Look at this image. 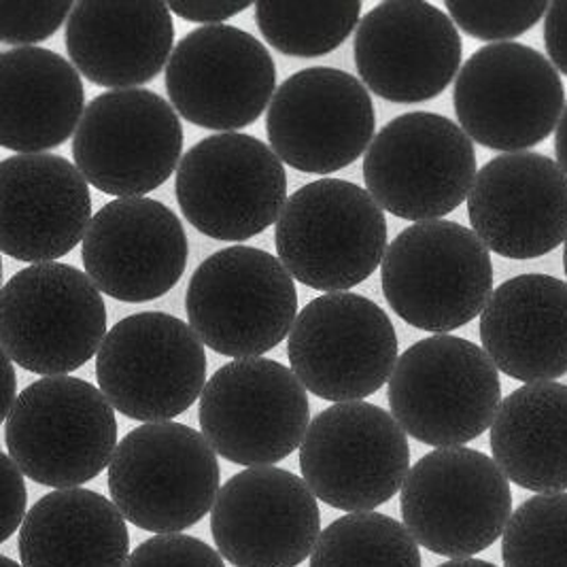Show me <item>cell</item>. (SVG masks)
Segmentation results:
<instances>
[{"mask_svg":"<svg viewBox=\"0 0 567 567\" xmlns=\"http://www.w3.org/2000/svg\"><path fill=\"white\" fill-rule=\"evenodd\" d=\"M210 534L230 566L298 567L321 538V513L305 478L275 465L247 467L219 491Z\"/></svg>","mask_w":567,"mask_h":567,"instance_id":"d6986e66","label":"cell"},{"mask_svg":"<svg viewBox=\"0 0 567 567\" xmlns=\"http://www.w3.org/2000/svg\"><path fill=\"white\" fill-rule=\"evenodd\" d=\"M192 330L210 351L256 360L291 334L298 291L281 259L236 245L205 259L185 296Z\"/></svg>","mask_w":567,"mask_h":567,"instance_id":"52a82bcc","label":"cell"},{"mask_svg":"<svg viewBox=\"0 0 567 567\" xmlns=\"http://www.w3.org/2000/svg\"><path fill=\"white\" fill-rule=\"evenodd\" d=\"M198 421L224 460L245 467L279 464L309 432V395L279 361L234 360L208 379Z\"/></svg>","mask_w":567,"mask_h":567,"instance_id":"9a60e30c","label":"cell"},{"mask_svg":"<svg viewBox=\"0 0 567 567\" xmlns=\"http://www.w3.org/2000/svg\"><path fill=\"white\" fill-rule=\"evenodd\" d=\"M544 45L553 66L567 78V2H550L544 18Z\"/></svg>","mask_w":567,"mask_h":567,"instance_id":"8d00e7d4","label":"cell"},{"mask_svg":"<svg viewBox=\"0 0 567 567\" xmlns=\"http://www.w3.org/2000/svg\"><path fill=\"white\" fill-rule=\"evenodd\" d=\"M400 513L419 546L470 559L504 536L513 516L511 481L481 451L436 449L411 467Z\"/></svg>","mask_w":567,"mask_h":567,"instance_id":"ba28073f","label":"cell"},{"mask_svg":"<svg viewBox=\"0 0 567 567\" xmlns=\"http://www.w3.org/2000/svg\"><path fill=\"white\" fill-rule=\"evenodd\" d=\"M361 83L389 103H425L462 71L464 43L453 20L430 2L389 0L361 18L355 34Z\"/></svg>","mask_w":567,"mask_h":567,"instance_id":"ffe728a7","label":"cell"},{"mask_svg":"<svg viewBox=\"0 0 567 567\" xmlns=\"http://www.w3.org/2000/svg\"><path fill=\"white\" fill-rule=\"evenodd\" d=\"M256 20L266 43L296 58L334 52L361 22V2H256Z\"/></svg>","mask_w":567,"mask_h":567,"instance_id":"f546056e","label":"cell"},{"mask_svg":"<svg viewBox=\"0 0 567 567\" xmlns=\"http://www.w3.org/2000/svg\"><path fill=\"white\" fill-rule=\"evenodd\" d=\"M300 470L317 499L342 513H374L411 474L406 432L388 411L342 402L310 421Z\"/></svg>","mask_w":567,"mask_h":567,"instance_id":"7c38bea8","label":"cell"},{"mask_svg":"<svg viewBox=\"0 0 567 567\" xmlns=\"http://www.w3.org/2000/svg\"><path fill=\"white\" fill-rule=\"evenodd\" d=\"M472 138L449 117L413 111L391 120L363 155L379 207L406 221H439L464 205L476 181Z\"/></svg>","mask_w":567,"mask_h":567,"instance_id":"9c48e42d","label":"cell"},{"mask_svg":"<svg viewBox=\"0 0 567 567\" xmlns=\"http://www.w3.org/2000/svg\"><path fill=\"white\" fill-rule=\"evenodd\" d=\"M504 567H567V493L525 499L502 536Z\"/></svg>","mask_w":567,"mask_h":567,"instance_id":"4dcf8cb0","label":"cell"},{"mask_svg":"<svg viewBox=\"0 0 567 567\" xmlns=\"http://www.w3.org/2000/svg\"><path fill=\"white\" fill-rule=\"evenodd\" d=\"M96 379L115 411L141 423H164L203 398L205 344L168 312H136L109 330L96 355Z\"/></svg>","mask_w":567,"mask_h":567,"instance_id":"30bf717a","label":"cell"},{"mask_svg":"<svg viewBox=\"0 0 567 567\" xmlns=\"http://www.w3.org/2000/svg\"><path fill=\"white\" fill-rule=\"evenodd\" d=\"M287 355L307 391L334 404L377 393L400 360L388 312L351 291L310 300L293 323Z\"/></svg>","mask_w":567,"mask_h":567,"instance_id":"5bb4252c","label":"cell"},{"mask_svg":"<svg viewBox=\"0 0 567 567\" xmlns=\"http://www.w3.org/2000/svg\"><path fill=\"white\" fill-rule=\"evenodd\" d=\"M189 256L179 217L152 198H115L92 219L83 266L120 302H152L179 284Z\"/></svg>","mask_w":567,"mask_h":567,"instance_id":"7402d4cb","label":"cell"},{"mask_svg":"<svg viewBox=\"0 0 567 567\" xmlns=\"http://www.w3.org/2000/svg\"><path fill=\"white\" fill-rule=\"evenodd\" d=\"M75 4L69 2H32L0 0V41L4 45L34 48L48 41L71 18Z\"/></svg>","mask_w":567,"mask_h":567,"instance_id":"d6a6232c","label":"cell"},{"mask_svg":"<svg viewBox=\"0 0 567 567\" xmlns=\"http://www.w3.org/2000/svg\"><path fill=\"white\" fill-rule=\"evenodd\" d=\"M555 154H557V164L567 175V104L566 111L561 115V122L555 130Z\"/></svg>","mask_w":567,"mask_h":567,"instance_id":"f35d334b","label":"cell"},{"mask_svg":"<svg viewBox=\"0 0 567 567\" xmlns=\"http://www.w3.org/2000/svg\"><path fill=\"white\" fill-rule=\"evenodd\" d=\"M126 567H226L219 550L185 534H162L141 542Z\"/></svg>","mask_w":567,"mask_h":567,"instance_id":"836d02e7","label":"cell"},{"mask_svg":"<svg viewBox=\"0 0 567 567\" xmlns=\"http://www.w3.org/2000/svg\"><path fill=\"white\" fill-rule=\"evenodd\" d=\"M106 334L103 293L75 266L32 264L0 293L4 358L43 379L69 377L96 358Z\"/></svg>","mask_w":567,"mask_h":567,"instance_id":"5b68a950","label":"cell"},{"mask_svg":"<svg viewBox=\"0 0 567 567\" xmlns=\"http://www.w3.org/2000/svg\"><path fill=\"white\" fill-rule=\"evenodd\" d=\"M467 217L493 254L542 258L567 240V175L546 155H497L476 175Z\"/></svg>","mask_w":567,"mask_h":567,"instance_id":"44dd1931","label":"cell"},{"mask_svg":"<svg viewBox=\"0 0 567 567\" xmlns=\"http://www.w3.org/2000/svg\"><path fill=\"white\" fill-rule=\"evenodd\" d=\"M548 2H457L446 0V13L467 37L487 43H511L536 27Z\"/></svg>","mask_w":567,"mask_h":567,"instance_id":"1f68e13d","label":"cell"},{"mask_svg":"<svg viewBox=\"0 0 567 567\" xmlns=\"http://www.w3.org/2000/svg\"><path fill=\"white\" fill-rule=\"evenodd\" d=\"M481 342L495 368L525 385L567 374V284L518 275L499 285L481 315Z\"/></svg>","mask_w":567,"mask_h":567,"instance_id":"d4e9b609","label":"cell"},{"mask_svg":"<svg viewBox=\"0 0 567 567\" xmlns=\"http://www.w3.org/2000/svg\"><path fill=\"white\" fill-rule=\"evenodd\" d=\"M79 71L60 53L22 48L0 58V145L18 155L55 150L85 113Z\"/></svg>","mask_w":567,"mask_h":567,"instance_id":"484cf974","label":"cell"},{"mask_svg":"<svg viewBox=\"0 0 567 567\" xmlns=\"http://www.w3.org/2000/svg\"><path fill=\"white\" fill-rule=\"evenodd\" d=\"M564 268H566V277H567V240H566V251H564Z\"/></svg>","mask_w":567,"mask_h":567,"instance_id":"b9f144b4","label":"cell"},{"mask_svg":"<svg viewBox=\"0 0 567 567\" xmlns=\"http://www.w3.org/2000/svg\"><path fill=\"white\" fill-rule=\"evenodd\" d=\"M175 192L198 233L230 243L268 230L289 200L279 155L238 132L207 136L183 155Z\"/></svg>","mask_w":567,"mask_h":567,"instance_id":"4fadbf2b","label":"cell"},{"mask_svg":"<svg viewBox=\"0 0 567 567\" xmlns=\"http://www.w3.org/2000/svg\"><path fill=\"white\" fill-rule=\"evenodd\" d=\"M0 481H2V520L0 540H9L27 518L28 491L22 470L9 455H0Z\"/></svg>","mask_w":567,"mask_h":567,"instance_id":"e575fe53","label":"cell"},{"mask_svg":"<svg viewBox=\"0 0 567 567\" xmlns=\"http://www.w3.org/2000/svg\"><path fill=\"white\" fill-rule=\"evenodd\" d=\"M310 567H423L419 544L404 523L379 513H353L330 523Z\"/></svg>","mask_w":567,"mask_h":567,"instance_id":"f1b7e54d","label":"cell"},{"mask_svg":"<svg viewBox=\"0 0 567 567\" xmlns=\"http://www.w3.org/2000/svg\"><path fill=\"white\" fill-rule=\"evenodd\" d=\"M383 296L409 326L449 334L474 321L493 296L485 243L455 221H423L398 234L381 264Z\"/></svg>","mask_w":567,"mask_h":567,"instance_id":"277c9868","label":"cell"},{"mask_svg":"<svg viewBox=\"0 0 567 567\" xmlns=\"http://www.w3.org/2000/svg\"><path fill=\"white\" fill-rule=\"evenodd\" d=\"M465 134L493 152H527L566 111V87L546 55L523 43H491L467 58L453 90Z\"/></svg>","mask_w":567,"mask_h":567,"instance_id":"8fae6325","label":"cell"},{"mask_svg":"<svg viewBox=\"0 0 567 567\" xmlns=\"http://www.w3.org/2000/svg\"><path fill=\"white\" fill-rule=\"evenodd\" d=\"M493 462L520 489L567 491V385L532 383L502 400L491 425Z\"/></svg>","mask_w":567,"mask_h":567,"instance_id":"83f0119b","label":"cell"},{"mask_svg":"<svg viewBox=\"0 0 567 567\" xmlns=\"http://www.w3.org/2000/svg\"><path fill=\"white\" fill-rule=\"evenodd\" d=\"M90 183L66 157L11 155L0 164V249L48 264L69 256L92 224Z\"/></svg>","mask_w":567,"mask_h":567,"instance_id":"603a6c76","label":"cell"},{"mask_svg":"<svg viewBox=\"0 0 567 567\" xmlns=\"http://www.w3.org/2000/svg\"><path fill=\"white\" fill-rule=\"evenodd\" d=\"M166 92L183 120L226 134L251 126L272 103L277 66L258 39L240 28H194L171 55Z\"/></svg>","mask_w":567,"mask_h":567,"instance_id":"e0dca14e","label":"cell"},{"mask_svg":"<svg viewBox=\"0 0 567 567\" xmlns=\"http://www.w3.org/2000/svg\"><path fill=\"white\" fill-rule=\"evenodd\" d=\"M377 113L360 79L330 66L305 69L279 85L268 115L270 150L300 173L332 175L365 155Z\"/></svg>","mask_w":567,"mask_h":567,"instance_id":"ac0fdd59","label":"cell"},{"mask_svg":"<svg viewBox=\"0 0 567 567\" xmlns=\"http://www.w3.org/2000/svg\"><path fill=\"white\" fill-rule=\"evenodd\" d=\"M254 7V2H228V0H177L168 2L171 13L177 18H183L185 22H196V24H208L217 27L234 16L243 13L245 9Z\"/></svg>","mask_w":567,"mask_h":567,"instance_id":"d590c367","label":"cell"},{"mask_svg":"<svg viewBox=\"0 0 567 567\" xmlns=\"http://www.w3.org/2000/svg\"><path fill=\"white\" fill-rule=\"evenodd\" d=\"M183 126L152 90H111L87 104L73 138L85 181L115 198H145L179 171Z\"/></svg>","mask_w":567,"mask_h":567,"instance_id":"2e32d148","label":"cell"},{"mask_svg":"<svg viewBox=\"0 0 567 567\" xmlns=\"http://www.w3.org/2000/svg\"><path fill=\"white\" fill-rule=\"evenodd\" d=\"M79 75L111 90H136L171 62L175 22L166 2H78L64 34Z\"/></svg>","mask_w":567,"mask_h":567,"instance_id":"cb8c5ba5","label":"cell"},{"mask_svg":"<svg viewBox=\"0 0 567 567\" xmlns=\"http://www.w3.org/2000/svg\"><path fill=\"white\" fill-rule=\"evenodd\" d=\"M0 567H24L22 564H18V561H13V559H9V557H0Z\"/></svg>","mask_w":567,"mask_h":567,"instance_id":"60d3db41","label":"cell"},{"mask_svg":"<svg viewBox=\"0 0 567 567\" xmlns=\"http://www.w3.org/2000/svg\"><path fill=\"white\" fill-rule=\"evenodd\" d=\"M277 256L293 281L340 293L363 284L388 254V219L368 189L319 179L293 192L275 230Z\"/></svg>","mask_w":567,"mask_h":567,"instance_id":"3957f363","label":"cell"},{"mask_svg":"<svg viewBox=\"0 0 567 567\" xmlns=\"http://www.w3.org/2000/svg\"><path fill=\"white\" fill-rule=\"evenodd\" d=\"M439 567H497L489 564V561H483V559H474V557H470V559H451V561H446V564H442Z\"/></svg>","mask_w":567,"mask_h":567,"instance_id":"ab89813d","label":"cell"},{"mask_svg":"<svg viewBox=\"0 0 567 567\" xmlns=\"http://www.w3.org/2000/svg\"><path fill=\"white\" fill-rule=\"evenodd\" d=\"M24 567H126V516L101 493L58 489L28 511L20 527Z\"/></svg>","mask_w":567,"mask_h":567,"instance_id":"4316f807","label":"cell"},{"mask_svg":"<svg viewBox=\"0 0 567 567\" xmlns=\"http://www.w3.org/2000/svg\"><path fill=\"white\" fill-rule=\"evenodd\" d=\"M4 374H7V391H4V409H2V414H4V419H7V414L11 413V409H13L16 400L20 398V395H18V374H16V363L9 360V358H4Z\"/></svg>","mask_w":567,"mask_h":567,"instance_id":"74e56055","label":"cell"},{"mask_svg":"<svg viewBox=\"0 0 567 567\" xmlns=\"http://www.w3.org/2000/svg\"><path fill=\"white\" fill-rule=\"evenodd\" d=\"M7 455L30 481L78 489L94 481L117 451L115 409L78 377L28 385L4 419Z\"/></svg>","mask_w":567,"mask_h":567,"instance_id":"7a4b0ae2","label":"cell"},{"mask_svg":"<svg viewBox=\"0 0 567 567\" xmlns=\"http://www.w3.org/2000/svg\"><path fill=\"white\" fill-rule=\"evenodd\" d=\"M499 370L485 349L457 336L414 342L389 379V406L414 440L455 449L491 430L502 406Z\"/></svg>","mask_w":567,"mask_h":567,"instance_id":"6da1fadb","label":"cell"},{"mask_svg":"<svg viewBox=\"0 0 567 567\" xmlns=\"http://www.w3.org/2000/svg\"><path fill=\"white\" fill-rule=\"evenodd\" d=\"M221 472L205 434L183 423H145L126 434L109 465V493L143 532L179 534L208 515Z\"/></svg>","mask_w":567,"mask_h":567,"instance_id":"8992f818","label":"cell"}]
</instances>
